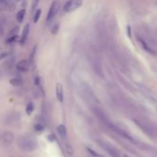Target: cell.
Listing matches in <instances>:
<instances>
[{"instance_id":"cell-17","label":"cell","mask_w":157,"mask_h":157,"mask_svg":"<svg viewBox=\"0 0 157 157\" xmlns=\"http://www.w3.org/2000/svg\"><path fill=\"white\" fill-rule=\"evenodd\" d=\"M35 53H36V46L34 48V50H32V52L31 55H30V63H32V62L34 61V55H35Z\"/></svg>"},{"instance_id":"cell-19","label":"cell","mask_w":157,"mask_h":157,"mask_svg":"<svg viewBox=\"0 0 157 157\" xmlns=\"http://www.w3.org/2000/svg\"><path fill=\"white\" fill-rule=\"evenodd\" d=\"M34 128H35V131H42L44 130V126H42L41 124H36Z\"/></svg>"},{"instance_id":"cell-5","label":"cell","mask_w":157,"mask_h":157,"mask_svg":"<svg viewBox=\"0 0 157 157\" xmlns=\"http://www.w3.org/2000/svg\"><path fill=\"white\" fill-rule=\"evenodd\" d=\"M58 3L57 1H54L51 6H50V8H49V11H48V14H47V18H46V21L47 22H51L53 19L55 18L57 11H58Z\"/></svg>"},{"instance_id":"cell-14","label":"cell","mask_w":157,"mask_h":157,"mask_svg":"<svg viewBox=\"0 0 157 157\" xmlns=\"http://www.w3.org/2000/svg\"><path fill=\"white\" fill-rule=\"evenodd\" d=\"M34 104H32V103H29V104L27 105V107H26V112H27V114L31 115L32 113V111H34Z\"/></svg>"},{"instance_id":"cell-1","label":"cell","mask_w":157,"mask_h":157,"mask_svg":"<svg viewBox=\"0 0 157 157\" xmlns=\"http://www.w3.org/2000/svg\"><path fill=\"white\" fill-rule=\"evenodd\" d=\"M20 149L26 152H32L36 148V140L32 137H21L19 140Z\"/></svg>"},{"instance_id":"cell-23","label":"cell","mask_w":157,"mask_h":157,"mask_svg":"<svg viewBox=\"0 0 157 157\" xmlns=\"http://www.w3.org/2000/svg\"><path fill=\"white\" fill-rule=\"evenodd\" d=\"M127 31H129V36L131 37V34H130V28H129V26L127 27Z\"/></svg>"},{"instance_id":"cell-10","label":"cell","mask_w":157,"mask_h":157,"mask_svg":"<svg viewBox=\"0 0 157 157\" xmlns=\"http://www.w3.org/2000/svg\"><path fill=\"white\" fill-rule=\"evenodd\" d=\"M57 132H58L62 138H66V136H67V129H66L65 125L60 124V125L57 126Z\"/></svg>"},{"instance_id":"cell-9","label":"cell","mask_w":157,"mask_h":157,"mask_svg":"<svg viewBox=\"0 0 157 157\" xmlns=\"http://www.w3.org/2000/svg\"><path fill=\"white\" fill-rule=\"evenodd\" d=\"M56 98L58 99V101L62 102L64 99V91H63V85L61 83H57L56 85Z\"/></svg>"},{"instance_id":"cell-21","label":"cell","mask_w":157,"mask_h":157,"mask_svg":"<svg viewBox=\"0 0 157 157\" xmlns=\"http://www.w3.org/2000/svg\"><path fill=\"white\" fill-rule=\"evenodd\" d=\"M35 84H36L37 85H38L40 84V77H38V76L36 77V79H35Z\"/></svg>"},{"instance_id":"cell-16","label":"cell","mask_w":157,"mask_h":157,"mask_svg":"<svg viewBox=\"0 0 157 157\" xmlns=\"http://www.w3.org/2000/svg\"><path fill=\"white\" fill-rule=\"evenodd\" d=\"M40 2V0H32V10L34 11L36 9V7H38V4Z\"/></svg>"},{"instance_id":"cell-24","label":"cell","mask_w":157,"mask_h":157,"mask_svg":"<svg viewBox=\"0 0 157 157\" xmlns=\"http://www.w3.org/2000/svg\"><path fill=\"white\" fill-rule=\"evenodd\" d=\"M7 1V0H0V3H4V2H6Z\"/></svg>"},{"instance_id":"cell-7","label":"cell","mask_w":157,"mask_h":157,"mask_svg":"<svg viewBox=\"0 0 157 157\" xmlns=\"http://www.w3.org/2000/svg\"><path fill=\"white\" fill-rule=\"evenodd\" d=\"M109 126H110V128H111V130H113L115 132H117V134H119L120 136H122L123 138H125V139H127L129 140H131V142H134L133 140V139H132L130 136L127 133V132H125L123 130H121V129H119V128H117V127H115V126H114V125H112V124H109Z\"/></svg>"},{"instance_id":"cell-4","label":"cell","mask_w":157,"mask_h":157,"mask_svg":"<svg viewBox=\"0 0 157 157\" xmlns=\"http://www.w3.org/2000/svg\"><path fill=\"white\" fill-rule=\"evenodd\" d=\"M0 140H1L2 143L5 144V145H10L14 140V134L9 131H4L0 135Z\"/></svg>"},{"instance_id":"cell-8","label":"cell","mask_w":157,"mask_h":157,"mask_svg":"<svg viewBox=\"0 0 157 157\" xmlns=\"http://www.w3.org/2000/svg\"><path fill=\"white\" fill-rule=\"evenodd\" d=\"M29 66H30V63H29L27 60H21L17 64L16 68H17V70L19 72H26L28 71Z\"/></svg>"},{"instance_id":"cell-13","label":"cell","mask_w":157,"mask_h":157,"mask_svg":"<svg viewBox=\"0 0 157 157\" xmlns=\"http://www.w3.org/2000/svg\"><path fill=\"white\" fill-rule=\"evenodd\" d=\"M41 15H42V10L40 9H37L36 11H35V13H34V23H37L38 22V20L40 19V18H41Z\"/></svg>"},{"instance_id":"cell-25","label":"cell","mask_w":157,"mask_h":157,"mask_svg":"<svg viewBox=\"0 0 157 157\" xmlns=\"http://www.w3.org/2000/svg\"><path fill=\"white\" fill-rule=\"evenodd\" d=\"M16 1H20V0H16Z\"/></svg>"},{"instance_id":"cell-18","label":"cell","mask_w":157,"mask_h":157,"mask_svg":"<svg viewBox=\"0 0 157 157\" xmlns=\"http://www.w3.org/2000/svg\"><path fill=\"white\" fill-rule=\"evenodd\" d=\"M87 150H88V152H90V154H93V156H95V157H103V156H101V155L99 154H97V152H94L93 150H92V149L88 148Z\"/></svg>"},{"instance_id":"cell-11","label":"cell","mask_w":157,"mask_h":157,"mask_svg":"<svg viewBox=\"0 0 157 157\" xmlns=\"http://www.w3.org/2000/svg\"><path fill=\"white\" fill-rule=\"evenodd\" d=\"M25 14H26V10L25 9H20L19 11H18L17 15H16V18H17L18 22L21 23L23 21L24 17H25Z\"/></svg>"},{"instance_id":"cell-22","label":"cell","mask_w":157,"mask_h":157,"mask_svg":"<svg viewBox=\"0 0 157 157\" xmlns=\"http://www.w3.org/2000/svg\"><path fill=\"white\" fill-rule=\"evenodd\" d=\"M7 53H3L2 55H0V61L3 60V58L5 57V56H7Z\"/></svg>"},{"instance_id":"cell-15","label":"cell","mask_w":157,"mask_h":157,"mask_svg":"<svg viewBox=\"0 0 157 157\" xmlns=\"http://www.w3.org/2000/svg\"><path fill=\"white\" fill-rule=\"evenodd\" d=\"M58 30H59V24H55L52 28L51 33L52 34H56V33L58 32Z\"/></svg>"},{"instance_id":"cell-2","label":"cell","mask_w":157,"mask_h":157,"mask_svg":"<svg viewBox=\"0 0 157 157\" xmlns=\"http://www.w3.org/2000/svg\"><path fill=\"white\" fill-rule=\"evenodd\" d=\"M83 1L82 0H68V1L65 4V6L63 7V10L66 13H69L74 10L78 9V7H81L82 6Z\"/></svg>"},{"instance_id":"cell-20","label":"cell","mask_w":157,"mask_h":157,"mask_svg":"<svg viewBox=\"0 0 157 157\" xmlns=\"http://www.w3.org/2000/svg\"><path fill=\"white\" fill-rule=\"evenodd\" d=\"M66 147H67V152H68V154H73V149L70 147L69 144H67V145H66Z\"/></svg>"},{"instance_id":"cell-26","label":"cell","mask_w":157,"mask_h":157,"mask_svg":"<svg viewBox=\"0 0 157 157\" xmlns=\"http://www.w3.org/2000/svg\"><path fill=\"white\" fill-rule=\"evenodd\" d=\"M0 51H1V47H0Z\"/></svg>"},{"instance_id":"cell-6","label":"cell","mask_w":157,"mask_h":157,"mask_svg":"<svg viewBox=\"0 0 157 157\" xmlns=\"http://www.w3.org/2000/svg\"><path fill=\"white\" fill-rule=\"evenodd\" d=\"M30 30H31L30 25L26 24L25 26H24V28H23V30H22V33H21V37H20V44H21V45H24L27 42L29 34H30Z\"/></svg>"},{"instance_id":"cell-12","label":"cell","mask_w":157,"mask_h":157,"mask_svg":"<svg viewBox=\"0 0 157 157\" xmlns=\"http://www.w3.org/2000/svg\"><path fill=\"white\" fill-rule=\"evenodd\" d=\"M10 82V84L12 85H14V86H19L22 84V80L20 79V78L19 77H15V78H12V79L9 81Z\"/></svg>"},{"instance_id":"cell-3","label":"cell","mask_w":157,"mask_h":157,"mask_svg":"<svg viewBox=\"0 0 157 157\" xmlns=\"http://www.w3.org/2000/svg\"><path fill=\"white\" fill-rule=\"evenodd\" d=\"M99 144H100V146H102V148H104L112 157H120V154H119L117 149L114 148L113 146L109 145L107 142H102V140H99Z\"/></svg>"}]
</instances>
